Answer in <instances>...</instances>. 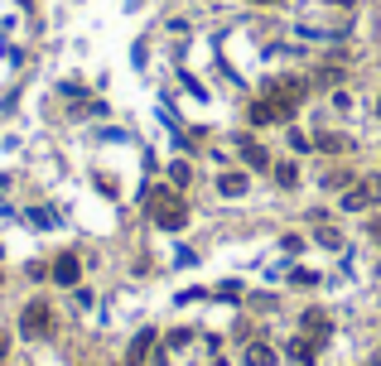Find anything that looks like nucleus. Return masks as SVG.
Segmentation results:
<instances>
[{"label": "nucleus", "mask_w": 381, "mask_h": 366, "mask_svg": "<svg viewBox=\"0 0 381 366\" xmlns=\"http://www.w3.org/2000/svg\"><path fill=\"white\" fill-rule=\"evenodd\" d=\"M304 338H314V342H323V338H328V318L309 308V313H304Z\"/></svg>", "instance_id": "6e6552de"}, {"label": "nucleus", "mask_w": 381, "mask_h": 366, "mask_svg": "<svg viewBox=\"0 0 381 366\" xmlns=\"http://www.w3.org/2000/svg\"><path fill=\"white\" fill-rule=\"evenodd\" d=\"M78 274H83V265H78V256H73V251H63V256L53 261V279H58L63 289H73V284H78Z\"/></svg>", "instance_id": "39448f33"}, {"label": "nucleus", "mask_w": 381, "mask_h": 366, "mask_svg": "<svg viewBox=\"0 0 381 366\" xmlns=\"http://www.w3.org/2000/svg\"><path fill=\"white\" fill-rule=\"evenodd\" d=\"M0 284H5V274H0Z\"/></svg>", "instance_id": "5701e85b"}, {"label": "nucleus", "mask_w": 381, "mask_h": 366, "mask_svg": "<svg viewBox=\"0 0 381 366\" xmlns=\"http://www.w3.org/2000/svg\"><path fill=\"white\" fill-rule=\"evenodd\" d=\"M155 352V328H140L135 338H130V347H126V362L121 366H145V357Z\"/></svg>", "instance_id": "20e7f679"}, {"label": "nucleus", "mask_w": 381, "mask_h": 366, "mask_svg": "<svg viewBox=\"0 0 381 366\" xmlns=\"http://www.w3.org/2000/svg\"><path fill=\"white\" fill-rule=\"evenodd\" d=\"M377 202H381V174H367V179H357L343 193V212H367Z\"/></svg>", "instance_id": "f03ea898"}, {"label": "nucleus", "mask_w": 381, "mask_h": 366, "mask_svg": "<svg viewBox=\"0 0 381 366\" xmlns=\"http://www.w3.org/2000/svg\"><path fill=\"white\" fill-rule=\"evenodd\" d=\"M323 183H328V188H348V183H353V174H343V169H338V174H328Z\"/></svg>", "instance_id": "a211bd4d"}, {"label": "nucleus", "mask_w": 381, "mask_h": 366, "mask_svg": "<svg viewBox=\"0 0 381 366\" xmlns=\"http://www.w3.org/2000/svg\"><path fill=\"white\" fill-rule=\"evenodd\" d=\"M333 5H353V0H333Z\"/></svg>", "instance_id": "412c9836"}, {"label": "nucleus", "mask_w": 381, "mask_h": 366, "mask_svg": "<svg viewBox=\"0 0 381 366\" xmlns=\"http://www.w3.org/2000/svg\"><path fill=\"white\" fill-rule=\"evenodd\" d=\"M372 236H377V241H381V222H377V227H372Z\"/></svg>", "instance_id": "aec40b11"}, {"label": "nucleus", "mask_w": 381, "mask_h": 366, "mask_svg": "<svg viewBox=\"0 0 381 366\" xmlns=\"http://www.w3.org/2000/svg\"><path fill=\"white\" fill-rule=\"evenodd\" d=\"M189 183H193L189 159H174V164H169V188H189Z\"/></svg>", "instance_id": "9d476101"}, {"label": "nucleus", "mask_w": 381, "mask_h": 366, "mask_svg": "<svg viewBox=\"0 0 381 366\" xmlns=\"http://www.w3.org/2000/svg\"><path fill=\"white\" fill-rule=\"evenodd\" d=\"M237 155H242V164H251V169H271V155H266L256 140H237Z\"/></svg>", "instance_id": "423d86ee"}, {"label": "nucleus", "mask_w": 381, "mask_h": 366, "mask_svg": "<svg viewBox=\"0 0 381 366\" xmlns=\"http://www.w3.org/2000/svg\"><path fill=\"white\" fill-rule=\"evenodd\" d=\"M29 222H34V227H53L58 217H53V212H44V207H34V212H29Z\"/></svg>", "instance_id": "2eb2a0df"}, {"label": "nucleus", "mask_w": 381, "mask_h": 366, "mask_svg": "<svg viewBox=\"0 0 381 366\" xmlns=\"http://www.w3.org/2000/svg\"><path fill=\"white\" fill-rule=\"evenodd\" d=\"M49 323H53V313H49V304H44V299L24 304V313H19V333H24V338H44V333H49Z\"/></svg>", "instance_id": "7ed1b4c3"}, {"label": "nucleus", "mask_w": 381, "mask_h": 366, "mask_svg": "<svg viewBox=\"0 0 381 366\" xmlns=\"http://www.w3.org/2000/svg\"><path fill=\"white\" fill-rule=\"evenodd\" d=\"M217 299H242V284H217Z\"/></svg>", "instance_id": "6ab92c4d"}, {"label": "nucleus", "mask_w": 381, "mask_h": 366, "mask_svg": "<svg viewBox=\"0 0 381 366\" xmlns=\"http://www.w3.org/2000/svg\"><path fill=\"white\" fill-rule=\"evenodd\" d=\"M276 183H280V188H294V183H299V169H294V164H276Z\"/></svg>", "instance_id": "ddd939ff"}, {"label": "nucleus", "mask_w": 381, "mask_h": 366, "mask_svg": "<svg viewBox=\"0 0 381 366\" xmlns=\"http://www.w3.org/2000/svg\"><path fill=\"white\" fill-rule=\"evenodd\" d=\"M280 251H285V256H299V251H304V241H299V236H285V241H280Z\"/></svg>", "instance_id": "f3484780"}, {"label": "nucleus", "mask_w": 381, "mask_h": 366, "mask_svg": "<svg viewBox=\"0 0 381 366\" xmlns=\"http://www.w3.org/2000/svg\"><path fill=\"white\" fill-rule=\"evenodd\" d=\"M242 362L246 366H276V347H266V342H246Z\"/></svg>", "instance_id": "0eeeda50"}, {"label": "nucleus", "mask_w": 381, "mask_h": 366, "mask_svg": "<svg viewBox=\"0 0 381 366\" xmlns=\"http://www.w3.org/2000/svg\"><path fill=\"white\" fill-rule=\"evenodd\" d=\"M314 347H319V342H314V338H294V342H289V357H294V362H314Z\"/></svg>", "instance_id": "9b49d317"}, {"label": "nucleus", "mask_w": 381, "mask_h": 366, "mask_svg": "<svg viewBox=\"0 0 381 366\" xmlns=\"http://www.w3.org/2000/svg\"><path fill=\"white\" fill-rule=\"evenodd\" d=\"M189 342H193L189 328H174V333H169V347H189Z\"/></svg>", "instance_id": "dca6fc26"}, {"label": "nucleus", "mask_w": 381, "mask_h": 366, "mask_svg": "<svg viewBox=\"0 0 381 366\" xmlns=\"http://www.w3.org/2000/svg\"><path fill=\"white\" fill-rule=\"evenodd\" d=\"M314 236H319V241H323V246H333V251H338V246H343V236H338V232H333V227H319V232H314Z\"/></svg>", "instance_id": "4468645a"}, {"label": "nucleus", "mask_w": 381, "mask_h": 366, "mask_svg": "<svg viewBox=\"0 0 381 366\" xmlns=\"http://www.w3.org/2000/svg\"><path fill=\"white\" fill-rule=\"evenodd\" d=\"M314 150H323V155H343V150H348V135H314Z\"/></svg>", "instance_id": "1a4fd4ad"}, {"label": "nucleus", "mask_w": 381, "mask_h": 366, "mask_svg": "<svg viewBox=\"0 0 381 366\" xmlns=\"http://www.w3.org/2000/svg\"><path fill=\"white\" fill-rule=\"evenodd\" d=\"M145 207H150V217H155L164 232H179V227L189 222V207L179 202V193H174V188H155Z\"/></svg>", "instance_id": "f257e3e1"}, {"label": "nucleus", "mask_w": 381, "mask_h": 366, "mask_svg": "<svg viewBox=\"0 0 381 366\" xmlns=\"http://www.w3.org/2000/svg\"><path fill=\"white\" fill-rule=\"evenodd\" d=\"M217 188H222L227 198H237V193H246V174H242V169H237V174H222V179H217Z\"/></svg>", "instance_id": "f8f14e48"}, {"label": "nucleus", "mask_w": 381, "mask_h": 366, "mask_svg": "<svg viewBox=\"0 0 381 366\" xmlns=\"http://www.w3.org/2000/svg\"><path fill=\"white\" fill-rule=\"evenodd\" d=\"M377 111H381V101H377Z\"/></svg>", "instance_id": "b1692460"}, {"label": "nucleus", "mask_w": 381, "mask_h": 366, "mask_svg": "<svg viewBox=\"0 0 381 366\" xmlns=\"http://www.w3.org/2000/svg\"><path fill=\"white\" fill-rule=\"evenodd\" d=\"M0 357H5V338H0Z\"/></svg>", "instance_id": "4be33fe9"}]
</instances>
